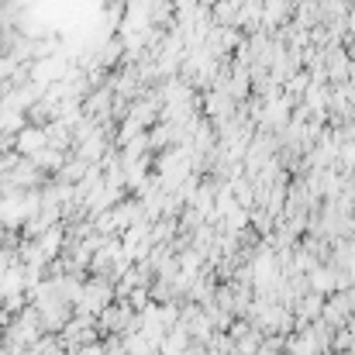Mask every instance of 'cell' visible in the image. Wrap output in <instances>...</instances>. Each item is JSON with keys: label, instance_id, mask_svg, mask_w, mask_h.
Segmentation results:
<instances>
[{"label": "cell", "instance_id": "cell-1", "mask_svg": "<svg viewBox=\"0 0 355 355\" xmlns=\"http://www.w3.org/2000/svg\"><path fill=\"white\" fill-rule=\"evenodd\" d=\"M45 149V131H25L21 135V152H42Z\"/></svg>", "mask_w": 355, "mask_h": 355}]
</instances>
